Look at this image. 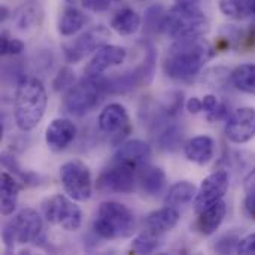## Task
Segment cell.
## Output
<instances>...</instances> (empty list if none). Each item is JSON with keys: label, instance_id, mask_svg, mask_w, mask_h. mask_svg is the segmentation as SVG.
Listing matches in <instances>:
<instances>
[{"label": "cell", "instance_id": "obj_1", "mask_svg": "<svg viewBox=\"0 0 255 255\" xmlns=\"http://www.w3.org/2000/svg\"><path fill=\"white\" fill-rule=\"evenodd\" d=\"M217 49L209 40L202 37H187L173 40L163 58V70L175 81L194 79L205 64L214 58Z\"/></svg>", "mask_w": 255, "mask_h": 255}, {"label": "cell", "instance_id": "obj_2", "mask_svg": "<svg viewBox=\"0 0 255 255\" xmlns=\"http://www.w3.org/2000/svg\"><path fill=\"white\" fill-rule=\"evenodd\" d=\"M48 105L46 90L40 79L19 78L13 97V117L21 131H31L42 121Z\"/></svg>", "mask_w": 255, "mask_h": 255}, {"label": "cell", "instance_id": "obj_3", "mask_svg": "<svg viewBox=\"0 0 255 255\" xmlns=\"http://www.w3.org/2000/svg\"><path fill=\"white\" fill-rule=\"evenodd\" d=\"M209 30V21L205 12L197 4H175L170 7L163 19L161 31L173 39L202 37Z\"/></svg>", "mask_w": 255, "mask_h": 255}, {"label": "cell", "instance_id": "obj_4", "mask_svg": "<svg viewBox=\"0 0 255 255\" xmlns=\"http://www.w3.org/2000/svg\"><path fill=\"white\" fill-rule=\"evenodd\" d=\"M108 93H111L109 79L102 75H84V78L78 84L72 85L64 94L63 108L73 117H84L94 111Z\"/></svg>", "mask_w": 255, "mask_h": 255}, {"label": "cell", "instance_id": "obj_5", "mask_svg": "<svg viewBox=\"0 0 255 255\" xmlns=\"http://www.w3.org/2000/svg\"><path fill=\"white\" fill-rule=\"evenodd\" d=\"M93 230L102 239H126L133 236L136 230V218L126 205L120 202H105L96 212Z\"/></svg>", "mask_w": 255, "mask_h": 255}, {"label": "cell", "instance_id": "obj_6", "mask_svg": "<svg viewBox=\"0 0 255 255\" xmlns=\"http://www.w3.org/2000/svg\"><path fill=\"white\" fill-rule=\"evenodd\" d=\"M45 220L66 232H76L82 224V212L75 200L64 194H55L42 203Z\"/></svg>", "mask_w": 255, "mask_h": 255}, {"label": "cell", "instance_id": "obj_7", "mask_svg": "<svg viewBox=\"0 0 255 255\" xmlns=\"http://www.w3.org/2000/svg\"><path fill=\"white\" fill-rule=\"evenodd\" d=\"M64 193L75 202H88L93 196V181L88 166L81 160H69L60 167Z\"/></svg>", "mask_w": 255, "mask_h": 255}, {"label": "cell", "instance_id": "obj_8", "mask_svg": "<svg viewBox=\"0 0 255 255\" xmlns=\"http://www.w3.org/2000/svg\"><path fill=\"white\" fill-rule=\"evenodd\" d=\"M109 37L111 31L105 25L93 27L82 33L81 36H78L76 39H73L72 42L63 45L64 57L69 63H78L90 52L97 51L100 46L106 45Z\"/></svg>", "mask_w": 255, "mask_h": 255}, {"label": "cell", "instance_id": "obj_9", "mask_svg": "<svg viewBox=\"0 0 255 255\" xmlns=\"http://www.w3.org/2000/svg\"><path fill=\"white\" fill-rule=\"evenodd\" d=\"M137 182V172L114 163L111 167L105 169L96 182V187L102 193H117V194H130L133 193Z\"/></svg>", "mask_w": 255, "mask_h": 255}, {"label": "cell", "instance_id": "obj_10", "mask_svg": "<svg viewBox=\"0 0 255 255\" xmlns=\"http://www.w3.org/2000/svg\"><path fill=\"white\" fill-rule=\"evenodd\" d=\"M230 185V176L227 170H215L209 176H206L200 188L197 190L196 199H194V211L199 214L205 208L220 202L224 199V196L229 191Z\"/></svg>", "mask_w": 255, "mask_h": 255}, {"label": "cell", "instance_id": "obj_11", "mask_svg": "<svg viewBox=\"0 0 255 255\" xmlns=\"http://www.w3.org/2000/svg\"><path fill=\"white\" fill-rule=\"evenodd\" d=\"M226 137L238 145L247 143L255 137V109L239 108L226 120Z\"/></svg>", "mask_w": 255, "mask_h": 255}, {"label": "cell", "instance_id": "obj_12", "mask_svg": "<svg viewBox=\"0 0 255 255\" xmlns=\"http://www.w3.org/2000/svg\"><path fill=\"white\" fill-rule=\"evenodd\" d=\"M7 224L10 226L16 242L21 245L37 244L42 238V232H43L42 218L31 208L21 209L15 215V218L9 221Z\"/></svg>", "mask_w": 255, "mask_h": 255}, {"label": "cell", "instance_id": "obj_13", "mask_svg": "<svg viewBox=\"0 0 255 255\" xmlns=\"http://www.w3.org/2000/svg\"><path fill=\"white\" fill-rule=\"evenodd\" d=\"M97 123L99 128L105 134L114 136L117 139L126 137L131 131L128 112L121 103H109L108 106H105L99 115Z\"/></svg>", "mask_w": 255, "mask_h": 255}, {"label": "cell", "instance_id": "obj_14", "mask_svg": "<svg viewBox=\"0 0 255 255\" xmlns=\"http://www.w3.org/2000/svg\"><path fill=\"white\" fill-rule=\"evenodd\" d=\"M126 57H127V51L123 46L106 43L100 46L97 51H94V55L91 57V60L84 69V75L87 76L102 75L108 69L123 64Z\"/></svg>", "mask_w": 255, "mask_h": 255}, {"label": "cell", "instance_id": "obj_15", "mask_svg": "<svg viewBox=\"0 0 255 255\" xmlns=\"http://www.w3.org/2000/svg\"><path fill=\"white\" fill-rule=\"evenodd\" d=\"M151 155H152V151L146 142L140 139H131V140L124 142L118 148V151L114 155V163L127 166L137 172L140 167L149 163Z\"/></svg>", "mask_w": 255, "mask_h": 255}, {"label": "cell", "instance_id": "obj_16", "mask_svg": "<svg viewBox=\"0 0 255 255\" xmlns=\"http://www.w3.org/2000/svg\"><path fill=\"white\" fill-rule=\"evenodd\" d=\"M76 126L67 118H55L49 123L45 131V142L49 151L61 152L64 151L76 137Z\"/></svg>", "mask_w": 255, "mask_h": 255}, {"label": "cell", "instance_id": "obj_17", "mask_svg": "<svg viewBox=\"0 0 255 255\" xmlns=\"http://www.w3.org/2000/svg\"><path fill=\"white\" fill-rule=\"evenodd\" d=\"M214 151H215V142L208 134L194 136L190 140H187L184 145V154L187 160L199 166L208 164L214 158Z\"/></svg>", "mask_w": 255, "mask_h": 255}, {"label": "cell", "instance_id": "obj_18", "mask_svg": "<svg viewBox=\"0 0 255 255\" xmlns=\"http://www.w3.org/2000/svg\"><path fill=\"white\" fill-rule=\"evenodd\" d=\"M226 214H227V205L224 200H220V202L205 208L203 211L199 212V217L196 220V230L202 236L214 235L223 224Z\"/></svg>", "mask_w": 255, "mask_h": 255}, {"label": "cell", "instance_id": "obj_19", "mask_svg": "<svg viewBox=\"0 0 255 255\" xmlns=\"http://www.w3.org/2000/svg\"><path fill=\"white\" fill-rule=\"evenodd\" d=\"M166 173L161 167L145 164L137 170V184L145 196L157 197L166 188Z\"/></svg>", "mask_w": 255, "mask_h": 255}, {"label": "cell", "instance_id": "obj_20", "mask_svg": "<svg viewBox=\"0 0 255 255\" xmlns=\"http://www.w3.org/2000/svg\"><path fill=\"white\" fill-rule=\"evenodd\" d=\"M179 218H181V215L176 208L166 206V208L151 212L145 220V226L152 233L163 236L164 233H169L170 230H173L178 226Z\"/></svg>", "mask_w": 255, "mask_h": 255}, {"label": "cell", "instance_id": "obj_21", "mask_svg": "<svg viewBox=\"0 0 255 255\" xmlns=\"http://www.w3.org/2000/svg\"><path fill=\"white\" fill-rule=\"evenodd\" d=\"M21 184L15 179V176H12L7 172L1 173L0 178V202H1V215L9 217L10 214H13L15 208H16V202H18V194L21 191Z\"/></svg>", "mask_w": 255, "mask_h": 255}, {"label": "cell", "instance_id": "obj_22", "mask_svg": "<svg viewBox=\"0 0 255 255\" xmlns=\"http://www.w3.org/2000/svg\"><path fill=\"white\" fill-rule=\"evenodd\" d=\"M140 24H142L140 15L131 7H123L111 19V27L121 36L134 34L139 30Z\"/></svg>", "mask_w": 255, "mask_h": 255}, {"label": "cell", "instance_id": "obj_23", "mask_svg": "<svg viewBox=\"0 0 255 255\" xmlns=\"http://www.w3.org/2000/svg\"><path fill=\"white\" fill-rule=\"evenodd\" d=\"M196 194H197V188L194 184L188 181H179L169 188L164 203L166 206L179 208V206L190 203L193 199H196Z\"/></svg>", "mask_w": 255, "mask_h": 255}, {"label": "cell", "instance_id": "obj_24", "mask_svg": "<svg viewBox=\"0 0 255 255\" xmlns=\"http://www.w3.org/2000/svg\"><path fill=\"white\" fill-rule=\"evenodd\" d=\"M85 21H87L85 15L79 9L70 4L63 9L58 18V33L61 36H73L84 27Z\"/></svg>", "mask_w": 255, "mask_h": 255}, {"label": "cell", "instance_id": "obj_25", "mask_svg": "<svg viewBox=\"0 0 255 255\" xmlns=\"http://www.w3.org/2000/svg\"><path fill=\"white\" fill-rule=\"evenodd\" d=\"M230 81L239 91L255 96V63H244L238 66L230 73Z\"/></svg>", "mask_w": 255, "mask_h": 255}, {"label": "cell", "instance_id": "obj_26", "mask_svg": "<svg viewBox=\"0 0 255 255\" xmlns=\"http://www.w3.org/2000/svg\"><path fill=\"white\" fill-rule=\"evenodd\" d=\"M251 0H220L218 6L227 18L241 21L251 16Z\"/></svg>", "mask_w": 255, "mask_h": 255}, {"label": "cell", "instance_id": "obj_27", "mask_svg": "<svg viewBox=\"0 0 255 255\" xmlns=\"http://www.w3.org/2000/svg\"><path fill=\"white\" fill-rule=\"evenodd\" d=\"M160 238L161 236H158V235H155V233H152L151 230L146 229L133 239L131 251H134L137 254H151L158 248Z\"/></svg>", "mask_w": 255, "mask_h": 255}, {"label": "cell", "instance_id": "obj_28", "mask_svg": "<svg viewBox=\"0 0 255 255\" xmlns=\"http://www.w3.org/2000/svg\"><path fill=\"white\" fill-rule=\"evenodd\" d=\"M203 111L206 112V120L209 123H217L229 118V109L215 96L208 94L203 97Z\"/></svg>", "mask_w": 255, "mask_h": 255}, {"label": "cell", "instance_id": "obj_29", "mask_svg": "<svg viewBox=\"0 0 255 255\" xmlns=\"http://www.w3.org/2000/svg\"><path fill=\"white\" fill-rule=\"evenodd\" d=\"M164 9L160 4L151 6L145 15V27L148 31H161V24L164 19Z\"/></svg>", "mask_w": 255, "mask_h": 255}, {"label": "cell", "instance_id": "obj_30", "mask_svg": "<svg viewBox=\"0 0 255 255\" xmlns=\"http://www.w3.org/2000/svg\"><path fill=\"white\" fill-rule=\"evenodd\" d=\"M1 42H0V52L1 55H19L24 51V43L19 39L12 37L9 33H1Z\"/></svg>", "mask_w": 255, "mask_h": 255}, {"label": "cell", "instance_id": "obj_31", "mask_svg": "<svg viewBox=\"0 0 255 255\" xmlns=\"http://www.w3.org/2000/svg\"><path fill=\"white\" fill-rule=\"evenodd\" d=\"M73 75H75V73H73L69 67H63V69L58 72V75L55 76L54 82H52L54 90H55V91H61V90H64V88H70V87L73 85V79H75Z\"/></svg>", "mask_w": 255, "mask_h": 255}, {"label": "cell", "instance_id": "obj_32", "mask_svg": "<svg viewBox=\"0 0 255 255\" xmlns=\"http://www.w3.org/2000/svg\"><path fill=\"white\" fill-rule=\"evenodd\" d=\"M239 238L235 235H226L218 241L215 245V250L221 254H229V253H238V245H239Z\"/></svg>", "mask_w": 255, "mask_h": 255}, {"label": "cell", "instance_id": "obj_33", "mask_svg": "<svg viewBox=\"0 0 255 255\" xmlns=\"http://www.w3.org/2000/svg\"><path fill=\"white\" fill-rule=\"evenodd\" d=\"M1 161H3V166L6 167V169H10L12 172H15L16 175H19V178L22 179V182H31V184H34V175L33 173H30V172H22L18 166H16V163H15V160L12 158V157H9L7 154H3V158H1Z\"/></svg>", "mask_w": 255, "mask_h": 255}, {"label": "cell", "instance_id": "obj_34", "mask_svg": "<svg viewBox=\"0 0 255 255\" xmlns=\"http://www.w3.org/2000/svg\"><path fill=\"white\" fill-rule=\"evenodd\" d=\"M36 21V12L30 6H24L16 12V25L19 28H28Z\"/></svg>", "mask_w": 255, "mask_h": 255}, {"label": "cell", "instance_id": "obj_35", "mask_svg": "<svg viewBox=\"0 0 255 255\" xmlns=\"http://www.w3.org/2000/svg\"><path fill=\"white\" fill-rule=\"evenodd\" d=\"M238 254L255 255V233L245 236L239 241L238 245Z\"/></svg>", "mask_w": 255, "mask_h": 255}, {"label": "cell", "instance_id": "obj_36", "mask_svg": "<svg viewBox=\"0 0 255 255\" xmlns=\"http://www.w3.org/2000/svg\"><path fill=\"white\" fill-rule=\"evenodd\" d=\"M81 4L91 12H106L112 1L111 0H81Z\"/></svg>", "mask_w": 255, "mask_h": 255}, {"label": "cell", "instance_id": "obj_37", "mask_svg": "<svg viewBox=\"0 0 255 255\" xmlns=\"http://www.w3.org/2000/svg\"><path fill=\"white\" fill-rule=\"evenodd\" d=\"M187 111L193 115H197L203 111V100H200L199 97H191L187 102Z\"/></svg>", "mask_w": 255, "mask_h": 255}, {"label": "cell", "instance_id": "obj_38", "mask_svg": "<svg viewBox=\"0 0 255 255\" xmlns=\"http://www.w3.org/2000/svg\"><path fill=\"white\" fill-rule=\"evenodd\" d=\"M178 4H199L202 0H175Z\"/></svg>", "mask_w": 255, "mask_h": 255}, {"label": "cell", "instance_id": "obj_39", "mask_svg": "<svg viewBox=\"0 0 255 255\" xmlns=\"http://www.w3.org/2000/svg\"><path fill=\"white\" fill-rule=\"evenodd\" d=\"M250 4H251V15L255 16V0H251V3H250Z\"/></svg>", "mask_w": 255, "mask_h": 255}, {"label": "cell", "instance_id": "obj_40", "mask_svg": "<svg viewBox=\"0 0 255 255\" xmlns=\"http://www.w3.org/2000/svg\"><path fill=\"white\" fill-rule=\"evenodd\" d=\"M64 1H67L69 4H75V3H76L78 0H64Z\"/></svg>", "mask_w": 255, "mask_h": 255}, {"label": "cell", "instance_id": "obj_41", "mask_svg": "<svg viewBox=\"0 0 255 255\" xmlns=\"http://www.w3.org/2000/svg\"><path fill=\"white\" fill-rule=\"evenodd\" d=\"M111 1H120V0H111Z\"/></svg>", "mask_w": 255, "mask_h": 255}]
</instances>
